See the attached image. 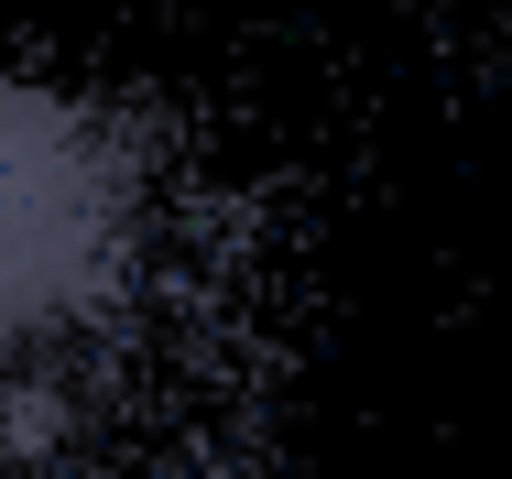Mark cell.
Wrapping results in <instances>:
<instances>
[{
    "instance_id": "obj_1",
    "label": "cell",
    "mask_w": 512,
    "mask_h": 479,
    "mask_svg": "<svg viewBox=\"0 0 512 479\" xmlns=\"http://www.w3.org/2000/svg\"><path fill=\"white\" fill-rule=\"evenodd\" d=\"M186 153L142 98L0 77V425L88 392L164 305Z\"/></svg>"
}]
</instances>
